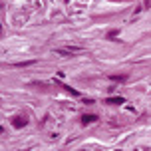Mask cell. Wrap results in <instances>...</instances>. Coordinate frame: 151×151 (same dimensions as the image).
<instances>
[{"label": "cell", "instance_id": "6da1fadb", "mask_svg": "<svg viewBox=\"0 0 151 151\" xmlns=\"http://www.w3.org/2000/svg\"><path fill=\"white\" fill-rule=\"evenodd\" d=\"M28 121H26V117H22V115H16V117H12V125H14L16 129H20V127H24Z\"/></svg>", "mask_w": 151, "mask_h": 151}, {"label": "cell", "instance_id": "7a4b0ae2", "mask_svg": "<svg viewBox=\"0 0 151 151\" xmlns=\"http://www.w3.org/2000/svg\"><path fill=\"white\" fill-rule=\"evenodd\" d=\"M56 52L58 54H78V52H82V48H78V46H72V48H58Z\"/></svg>", "mask_w": 151, "mask_h": 151}, {"label": "cell", "instance_id": "3957f363", "mask_svg": "<svg viewBox=\"0 0 151 151\" xmlns=\"http://www.w3.org/2000/svg\"><path fill=\"white\" fill-rule=\"evenodd\" d=\"M96 121H98V115H93V113H91V115H83V117H82L83 125H88V123H96Z\"/></svg>", "mask_w": 151, "mask_h": 151}, {"label": "cell", "instance_id": "277c9868", "mask_svg": "<svg viewBox=\"0 0 151 151\" xmlns=\"http://www.w3.org/2000/svg\"><path fill=\"white\" fill-rule=\"evenodd\" d=\"M125 99L123 98H107L106 99V104H111V106H119V104H123Z\"/></svg>", "mask_w": 151, "mask_h": 151}, {"label": "cell", "instance_id": "5b68a950", "mask_svg": "<svg viewBox=\"0 0 151 151\" xmlns=\"http://www.w3.org/2000/svg\"><path fill=\"white\" fill-rule=\"evenodd\" d=\"M107 36H109V38H115V36H117V30H111L109 34H107Z\"/></svg>", "mask_w": 151, "mask_h": 151}]
</instances>
